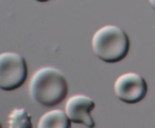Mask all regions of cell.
I'll return each instance as SVG.
<instances>
[{
	"mask_svg": "<svg viewBox=\"0 0 155 128\" xmlns=\"http://www.w3.org/2000/svg\"><path fill=\"white\" fill-rule=\"evenodd\" d=\"M28 69L26 60L15 52L0 54V88L12 91L20 88L27 81Z\"/></svg>",
	"mask_w": 155,
	"mask_h": 128,
	"instance_id": "cell-3",
	"label": "cell"
},
{
	"mask_svg": "<svg viewBox=\"0 0 155 128\" xmlns=\"http://www.w3.org/2000/svg\"><path fill=\"white\" fill-rule=\"evenodd\" d=\"M29 90L33 100L43 106L52 107L64 100L68 86L60 71L53 67H43L32 76Z\"/></svg>",
	"mask_w": 155,
	"mask_h": 128,
	"instance_id": "cell-1",
	"label": "cell"
},
{
	"mask_svg": "<svg viewBox=\"0 0 155 128\" xmlns=\"http://www.w3.org/2000/svg\"><path fill=\"white\" fill-rule=\"evenodd\" d=\"M95 106V102L90 97L83 94H77L67 101L65 112L73 123L92 128L95 126V123L91 112Z\"/></svg>",
	"mask_w": 155,
	"mask_h": 128,
	"instance_id": "cell-5",
	"label": "cell"
},
{
	"mask_svg": "<svg viewBox=\"0 0 155 128\" xmlns=\"http://www.w3.org/2000/svg\"><path fill=\"white\" fill-rule=\"evenodd\" d=\"M39 128H70L71 120L66 112L60 109H54L44 114L38 123Z\"/></svg>",
	"mask_w": 155,
	"mask_h": 128,
	"instance_id": "cell-6",
	"label": "cell"
},
{
	"mask_svg": "<svg viewBox=\"0 0 155 128\" xmlns=\"http://www.w3.org/2000/svg\"><path fill=\"white\" fill-rule=\"evenodd\" d=\"M92 47L95 55L107 63L120 62L128 55L130 39L121 28L114 25L101 27L94 34Z\"/></svg>",
	"mask_w": 155,
	"mask_h": 128,
	"instance_id": "cell-2",
	"label": "cell"
},
{
	"mask_svg": "<svg viewBox=\"0 0 155 128\" xmlns=\"http://www.w3.org/2000/svg\"><path fill=\"white\" fill-rule=\"evenodd\" d=\"M114 90L120 100L128 104H135L141 102L146 96L148 85L140 75L129 72L117 79Z\"/></svg>",
	"mask_w": 155,
	"mask_h": 128,
	"instance_id": "cell-4",
	"label": "cell"
},
{
	"mask_svg": "<svg viewBox=\"0 0 155 128\" xmlns=\"http://www.w3.org/2000/svg\"><path fill=\"white\" fill-rule=\"evenodd\" d=\"M36 1L39 2H47L50 1V0H36Z\"/></svg>",
	"mask_w": 155,
	"mask_h": 128,
	"instance_id": "cell-9",
	"label": "cell"
},
{
	"mask_svg": "<svg viewBox=\"0 0 155 128\" xmlns=\"http://www.w3.org/2000/svg\"><path fill=\"white\" fill-rule=\"evenodd\" d=\"M8 126L10 128H31V116L25 108H15L8 116Z\"/></svg>",
	"mask_w": 155,
	"mask_h": 128,
	"instance_id": "cell-7",
	"label": "cell"
},
{
	"mask_svg": "<svg viewBox=\"0 0 155 128\" xmlns=\"http://www.w3.org/2000/svg\"><path fill=\"white\" fill-rule=\"evenodd\" d=\"M149 3L151 5V7L155 10V0H149Z\"/></svg>",
	"mask_w": 155,
	"mask_h": 128,
	"instance_id": "cell-8",
	"label": "cell"
}]
</instances>
